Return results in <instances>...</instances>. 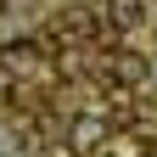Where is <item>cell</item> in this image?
Here are the masks:
<instances>
[{
	"mask_svg": "<svg viewBox=\"0 0 157 157\" xmlns=\"http://www.w3.org/2000/svg\"><path fill=\"white\" fill-rule=\"evenodd\" d=\"M0 62H6V73H34L39 67V45L34 39H11V45H0Z\"/></svg>",
	"mask_w": 157,
	"mask_h": 157,
	"instance_id": "cell-4",
	"label": "cell"
},
{
	"mask_svg": "<svg viewBox=\"0 0 157 157\" xmlns=\"http://www.w3.org/2000/svg\"><path fill=\"white\" fill-rule=\"evenodd\" d=\"M151 78H157V56H151Z\"/></svg>",
	"mask_w": 157,
	"mask_h": 157,
	"instance_id": "cell-6",
	"label": "cell"
},
{
	"mask_svg": "<svg viewBox=\"0 0 157 157\" xmlns=\"http://www.w3.org/2000/svg\"><path fill=\"white\" fill-rule=\"evenodd\" d=\"M95 23H101V11H90V6H67L62 17H56V28H62L67 39H78V34H90Z\"/></svg>",
	"mask_w": 157,
	"mask_h": 157,
	"instance_id": "cell-5",
	"label": "cell"
},
{
	"mask_svg": "<svg viewBox=\"0 0 157 157\" xmlns=\"http://www.w3.org/2000/svg\"><path fill=\"white\" fill-rule=\"evenodd\" d=\"M107 73H112L124 90H135V84H146V78H151V56H140V51H124V45H118V51H107Z\"/></svg>",
	"mask_w": 157,
	"mask_h": 157,
	"instance_id": "cell-1",
	"label": "cell"
},
{
	"mask_svg": "<svg viewBox=\"0 0 157 157\" xmlns=\"http://www.w3.org/2000/svg\"><path fill=\"white\" fill-rule=\"evenodd\" d=\"M101 157H112V151H101Z\"/></svg>",
	"mask_w": 157,
	"mask_h": 157,
	"instance_id": "cell-7",
	"label": "cell"
},
{
	"mask_svg": "<svg viewBox=\"0 0 157 157\" xmlns=\"http://www.w3.org/2000/svg\"><path fill=\"white\" fill-rule=\"evenodd\" d=\"M67 146L78 151V157H95L107 146V124H101V112H84V118H73L67 124Z\"/></svg>",
	"mask_w": 157,
	"mask_h": 157,
	"instance_id": "cell-2",
	"label": "cell"
},
{
	"mask_svg": "<svg viewBox=\"0 0 157 157\" xmlns=\"http://www.w3.org/2000/svg\"><path fill=\"white\" fill-rule=\"evenodd\" d=\"M101 23H112V28H140L146 23V6H140V0H101Z\"/></svg>",
	"mask_w": 157,
	"mask_h": 157,
	"instance_id": "cell-3",
	"label": "cell"
}]
</instances>
